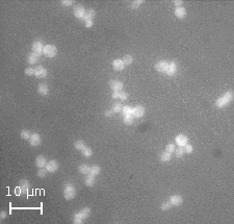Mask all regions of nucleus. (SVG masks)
I'll return each mask as SVG.
<instances>
[{
    "instance_id": "nucleus-9",
    "label": "nucleus",
    "mask_w": 234,
    "mask_h": 224,
    "mask_svg": "<svg viewBox=\"0 0 234 224\" xmlns=\"http://www.w3.org/2000/svg\"><path fill=\"white\" fill-rule=\"evenodd\" d=\"M32 51L34 53H37L38 55H41L44 51V46H43V43L41 41H36L33 42L32 44Z\"/></svg>"
},
{
    "instance_id": "nucleus-13",
    "label": "nucleus",
    "mask_w": 234,
    "mask_h": 224,
    "mask_svg": "<svg viewBox=\"0 0 234 224\" xmlns=\"http://www.w3.org/2000/svg\"><path fill=\"white\" fill-rule=\"evenodd\" d=\"M175 141H176V144H177L179 147H184L185 145L187 144L188 139L184 134H178L177 137H176V139H175Z\"/></svg>"
},
{
    "instance_id": "nucleus-44",
    "label": "nucleus",
    "mask_w": 234,
    "mask_h": 224,
    "mask_svg": "<svg viewBox=\"0 0 234 224\" xmlns=\"http://www.w3.org/2000/svg\"><path fill=\"white\" fill-rule=\"evenodd\" d=\"M174 4L177 6V7H180V5H181V4H183V1H181V0H175Z\"/></svg>"
},
{
    "instance_id": "nucleus-5",
    "label": "nucleus",
    "mask_w": 234,
    "mask_h": 224,
    "mask_svg": "<svg viewBox=\"0 0 234 224\" xmlns=\"http://www.w3.org/2000/svg\"><path fill=\"white\" fill-rule=\"evenodd\" d=\"M85 7L82 5H76V7L74 8V15H75V17H76L77 19H80V20H83V18H85Z\"/></svg>"
},
{
    "instance_id": "nucleus-12",
    "label": "nucleus",
    "mask_w": 234,
    "mask_h": 224,
    "mask_svg": "<svg viewBox=\"0 0 234 224\" xmlns=\"http://www.w3.org/2000/svg\"><path fill=\"white\" fill-rule=\"evenodd\" d=\"M41 142H42V139L39 134H32L31 136H30L29 144L31 145V146H34V147H36V146H39V145L41 144Z\"/></svg>"
},
{
    "instance_id": "nucleus-34",
    "label": "nucleus",
    "mask_w": 234,
    "mask_h": 224,
    "mask_svg": "<svg viewBox=\"0 0 234 224\" xmlns=\"http://www.w3.org/2000/svg\"><path fill=\"white\" fill-rule=\"evenodd\" d=\"M81 152H82V154L85 156V157H90V156L93 154V151H92V149H91L90 147H85V149L81 151Z\"/></svg>"
},
{
    "instance_id": "nucleus-43",
    "label": "nucleus",
    "mask_w": 234,
    "mask_h": 224,
    "mask_svg": "<svg viewBox=\"0 0 234 224\" xmlns=\"http://www.w3.org/2000/svg\"><path fill=\"white\" fill-rule=\"evenodd\" d=\"M85 26H87V28L92 27L93 25H94V21H93V20H87V21H85Z\"/></svg>"
},
{
    "instance_id": "nucleus-21",
    "label": "nucleus",
    "mask_w": 234,
    "mask_h": 224,
    "mask_svg": "<svg viewBox=\"0 0 234 224\" xmlns=\"http://www.w3.org/2000/svg\"><path fill=\"white\" fill-rule=\"evenodd\" d=\"M85 186L87 187L94 186V183H95V175L89 173V174L87 175V178L85 179Z\"/></svg>"
},
{
    "instance_id": "nucleus-14",
    "label": "nucleus",
    "mask_w": 234,
    "mask_h": 224,
    "mask_svg": "<svg viewBox=\"0 0 234 224\" xmlns=\"http://www.w3.org/2000/svg\"><path fill=\"white\" fill-rule=\"evenodd\" d=\"M182 202H183V199L180 195H173V196H171V198H170V203H171L172 205H174V206H179V205L182 204Z\"/></svg>"
},
{
    "instance_id": "nucleus-36",
    "label": "nucleus",
    "mask_w": 234,
    "mask_h": 224,
    "mask_svg": "<svg viewBox=\"0 0 234 224\" xmlns=\"http://www.w3.org/2000/svg\"><path fill=\"white\" fill-rule=\"evenodd\" d=\"M143 0H136V1H133V2L131 3V8H133V10H136V8H139V6H141V4H143Z\"/></svg>"
},
{
    "instance_id": "nucleus-3",
    "label": "nucleus",
    "mask_w": 234,
    "mask_h": 224,
    "mask_svg": "<svg viewBox=\"0 0 234 224\" xmlns=\"http://www.w3.org/2000/svg\"><path fill=\"white\" fill-rule=\"evenodd\" d=\"M76 196V189L71 183H66L64 187V197L66 200H72Z\"/></svg>"
},
{
    "instance_id": "nucleus-33",
    "label": "nucleus",
    "mask_w": 234,
    "mask_h": 224,
    "mask_svg": "<svg viewBox=\"0 0 234 224\" xmlns=\"http://www.w3.org/2000/svg\"><path fill=\"white\" fill-rule=\"evenodd\" d=\"M20 136H21V138L22 139H24V140H29V138H30V132L28 130H26V129H23V130L21 131V134H20Z\"/></svg>"
},
{
    "instance_id": "nucleus-4",
    "label": "nucleus",
    "mask_w": 234,
    "mask_h": 224,
    "mask_svg": "<svg viewBox=\"0 0 234 224\" xmlns=\"http://www.w3.org/2000/svg\"><path fill=\"white\" fill-rule=\"evenodd\" d=\"M44 55L45 56H47V58H54L55 55H56L57 53V49L56 47L54 46V45H46V46H44V51H43Z\"/></svg>"
},
{
    "instance_id": "nucleus-25",
    "label": "nucleus",
    "mask_w": 234,
    "mask_h": 224,
    "mask_svg": "<svg viewBox=\"0 0 234 224\" xmlns=\"http://www.w3.org/2000/svg\"><path fill=\"white\" fill-rule=\"evenodd\" d=\"M96 13L94 10H89V11L85 12V18H83V21H87V20H93L94 19V17H95Z\"/></svg>"
},
{
    "instance_id": "nucleus-1",
    "label": "nucleus",
    "mask_w": 234,
    "mask_h": 224,
    "mask_svg": "<svg viewBox=\"0 0 234 224\" xmlns=\"http://www.w3.org/2000/svg\"><path fill=\"white\" fill-rule=\"evenodd\" d=\"M233 100V93L231 91H228L226 93L224 94L220 98H218L216 101H215V107H218V109H223L226 105H228L230 102Z\"/></svg>"
},
{
    "instance_id": "nucleus-26",
    "label": "nucleus",
    "mask_w": 234,
    "mask_h": 224,
    "mask_svg": "<svg viewBox=\"0 0 234 224\" xmlns=\"http://www.w3.org/2000/svg\"><path fill=\"white\" fill-rule=\"evenodd\" d=\"M74 147L76 148L77 150L82 151L85 147H87V146H85V143L83 142V141H81V140H79V141H76V142L74 143Z\"/></svg>"
},
{
    "instance_id": "nucleus-42",
    "label": "nucleus",
    "mask_w": 234,
    "mask_h": 224,
    "mask_svg": "<svg viewBox=\"0 0 234 224\" xmlns=\"http://www.w3.org/2000/svg\"><path fill=\"white\" fill-rule=\"evenodd\" d=\"M119 98H120L121 100H126V99L128 98V94L126 93V92H120V96H119Z\"/></svg>"
},
{
    "instance_id": "nucleus-16",
    "label": "nucleus",
    "mask_w": 234,
    "mask_h": 224,
    "mask_svg": "<svg viewBox=\"0 0 234 224\" xmlns=\"http://www.w3.org/2000/svg\"><path fill=\"white\" fill-rule=\"evenodd\" d=\"M29 187H30L29 181H26V179H22V181H20L19 189H20V192H21V193H23V194H26V193H27Z\"/></svg>"
},
{
    "instance_id": "nucleus-41",
    "label": "nucleus",
    "mask_w": 234,
    "mask_h": 224,
    "mask_svg": "<svg viewBox=\"0 0 234 224\" xmlns=\"http://www.w3.org/2000/svg\"><path fill=\"white\" fill-rule=\"evenodd\" d=\"M62 4H63L64 6H71L72 4H73V1H71V0H63V1H62Z\"/></svg>"
},
{
    "instance_id": "nucleus-23",
    "label": "nucleus",
    "mask_w": 234,
    "mask_h": 224,
    "mask_svg": "<svg viewBox=\"0 0 234 224\" xmlns=\"http://www.w3.org/2000/svg\"><path fill=\"white\" fill-rule=\"evenodd\" d=\"M39 58H40V55H38L37 53H34V52H31L27 56V62L29 64H34L39 60Z\"/></svg>"
},
{
    "instance_id": "nucleus-19",
    "label": "nucleus",
    "mask_w": 234,
    "mask_h": 224,
    "mask_svg": "<svg viewBox=\"0 0 234 224\" xmlns=\"http://www.w3.org/2000/svg\"><path fill=\"white\" fill-rule=\"evenodd\" d=\"M36 165L39 167V168H45L47 165V160L45 156L43 155H39L37 156L36 159Z\"/></svg>"
},
{
    "instance_id": "nucleus-10",
    "label": "nucleus",
    "mask_w": 234,
    "mask_h": 224,
    "mask_svg": "<svg viewBox=\"0 0 234 224\" xmlns=\"http://www.w3.org/2000/svg\"><path fill=\"white\" fill-rule=\"evenodd\" d=\"M145 115V107L142 105H136L132 109V116L134 118H141Z\"/></svg>"
},
{
    "instance_id": "nucleus-40",
    "label": "nucleus",
    "mask_w": 234,
    "mask_h": 224,
    "mask_svg": "<svg viewBox=\"0 0 234 224\" xmlns=\"http://www.w3.org/2000/svg\"><path fill=\"white\" fill-rule=\"evenodd\" d=\"M25 74L28 75V76H31V75H34V69L33 68H26L25 69Z\"/></svg>"
},
{
    "instance_id": "nucleus-20",
    "label": "nucleus",
    "mask_w": 234,
    "mask_h": 224,
    "mask_svg": "<svg viewBox=\"0 0 234 224\" xmlns=\"http://www.w3.org/2000/svg\"><path fill=\"white\" fill-rule=\"evenodd\" d=\"M175 16L179 18V19H183L186 16V10L184 7H182V6L176 7V10H175Z\"/></svg>"
},
{
    "instance_id": "nucleus-15",
    "label": "nucleus",
    "mask_w": 234,
    "mask_h": 224,
    "mask_svg": "<svg viewBox=\"0 0 234 224\" xmlns=\"http://www.w3.org/2000/svg\"><path fill=\"white\" fill-rule=\"evenodd\" d=\"M109 87L114 92H120L123 89V82L118 81V80H112L109 82Z\"/></svg>"
},
{
    "instance_id": "nucleus-29",
    "label": "nucleus",
    "mask_w": 234,
    "mask_h": 224,
    "mask_svg": "<svg viewBox=\"0 0 234 224\" xmlns=\"http://www.w3.org/2000/svg\"><path fill=\"white\" fill-rule=\"evenodd\" d=\"M101 172V168L98 166V165H94L93 167H91V171H90V173L91 174H93V175H98L99 173Z\"/></svg>"
},
{
    "instance_id": "nucleus-39",
    "label": "nucleus",
    "mask_w": 234,
    "mask_h": 224,
    "mask_svg": "<svg viewBox=\"0 0 234 224\" xmlns=\"http://www.w3.org/2000/svg\"><path fill=\"white\" fill-rule=\"evenodd\" d=\"M175 149H176V146H175L174 144H169L168 146H166V151H168V152H170V153H173L175 151Z\"/></svg>"
},
{
    "instance_id": "nucleus-11",
    "label": "nucleus",
    "mask_w": 234,
    "mask_h": 224,
    "mask_svg": "<svg viewBox=\"0 0 234 224\" xmlns=\"http://www.w3.org/2000/svg\"><path fill=\"white\" fill-rule=\"evenodd\" d=\"M58 163H57L56 161H54V160H52V161L48 162L46 165V169L48 172L50 173H54L57 171V169H58Z\"/></svg>"
},
{
    "instance_id": "nucleus-32",
    "label": "nucleus",
    "mask_w": 234,
    "mask_h": 224,
    "mask_svg": "<svg viewBox=\"0 0 234 224\" xmlns=\"http://www.w3.org/2000/svg\"><path fill=\"white\" fill-rule=\"evenodd\" d=\"M133 122H134V117L132 115L124 117V123L127 124V125H131V124H133Z\"/></svg>"
},
{
    "instance_id": "nucleus-7",
    "label": "nucleus",
    "mask_w": 234,
    "mask_h": 224,
    "mask_svg": "<svg viewBox=\"0 0 234 224\" xmlns=\"http://www.w3.org/2000/svg\"><path fill=\"white\" fill-rule=\"evenodd\" d=\"M176 73H177V64H176V62H171V63H169L166 74L168 76H174Z\"/></svg>"
},
{
    "instance_id": "nucleus-18",
    "label": "nucleus",
    "mask_w": 234,
    "mask_h": 224,
    "mask_svg": "<svg viewBox=\"0 0 234 224\" xmlns=\"http://www.w3.org/2000/svg\"><path fill=\"white\" fill-rule=\"evenodd\" d=\"M38 92H39V94H41V95L46 96V95H48V93H49V88H48V86H47L46 83L42 82V83H40L38 87Z\"/></svg>"
},
{
    "instance_id": "nucleus-35",
    "label": "nucleus",
    "mask_w": 234,
    "mask_h": 224,
    "mask_svg": "<svg viewBox=\"0 0 234 224\" xmlns=\"http://www.w3.org/2000/svg\"><path fill=\"white\" fill-rule=\"evenodd\" d=\"M47 169L46 168H40L39 169V171H38V176L39 177H41V178H43V177H45L46 176V174H47Z\"/></svg>"
},
{
    "instance_id": "nucleus-6",
    "label": "nucleus",
    "mask_w": 234,
    "mask_h": 224,
    "mask_svg": "<svg viewBox=\"0 0 234 224\" xmlns=\"http://www.w3.org/2000/svg\"><path fill=\"white\" fill-rule=\"evenodd\" d=\"M47 69L44 68L43 66H38L36 69H34V75H36L38 78H45L47 76Z\"/></svg>"
},
{
    "instance_id": "nucleus-47",
    "label": "nucleus",
    "mask_w": 234,
    "mask_h": 224,
    "mask_svg": "<svg viewBox=\"0 0 234 224\" xmlns=\"http://www.w3.org/2000/svg\"><path fill=\"white\" fill-rule=\"evenodd\" d=\"M119 96H120V92H114V93H112V98L114 99H118Z\"/></svg>"
},
{
    "instance_id": "nucleus-17",
    "label": "nucleus",
    "mask_w": 234,
    "mask_h": 224,
    "mask_svg": "<svg viewBox=\"0 0 234 224\" xmlns=\"http://www.w3.org/2000/svg\"><path fill=\"white\" fill-rule=\"evenodd\" d=\"M112 67L117 71H122L125 68V64H124V62L122 60H114L112 62Z\"/></svg>"
},
{
    "instance_id": "nucleus-2",
    "label": "nucleus",
    "mask_w": 234,
    "mask_h": 224,
    "mask_svg": "<svg viewBox=\"0 0 234 224\" xmlns=\"http://www.w3.org/2000/svg\"><path fill=\"white\" fill-rule=\"evenodd\" d=\"M90 213H91V210L90 208H82L81 210H79L78 213H76L74 215V219H73V222L75 224H81L82 222L85 221V219L87 217L90 216Z\"/></svg>"
},
{
    "instance_id": "nucleus-24",
    "label": "nucleus",
    "mask_w": 234,
    "mask_h": 224,
    "mask_svg": "<svg viewBox=\"0 0 234 224\" xmlns=\"http://www.w3.org/2000/svg\"><path fill=\"white\" fill-rule=\"evenodd\" d=\"M171 153L168 152V151H163V152L160 153V156H159V159H160L161 162H163V163H166V162H169L171 161Z\"/></svg>"
},
{
    "instance_id": "nucleus-31",
    "label": "nucleus",
    "mask_w": 234,
    "mask_h": 224,
    "mask_svg": "<svg viewBox=\"0 0 234 224\" xmlns=\"http://www.w3.org/2000/svg\"><path fill=\"white\" fill-rule=\"evenodd\" d=\"M174 152H175V155L177 156V157H182V156L184 155L185 151L183 147H178L177 149H175Z\"/></svg>"
},
{
    "instance_id": "nucleus-37",
    "label": "nucleus",
    "mask_w": 234,
    "mask_h": 224,
    "mask_svg": "<svg viewBox=\"0 0 234 224\" xmlns=\"http://www.w3.org/2000/svg\"><path fill=\"white\" fill-rule=\"evenodd\" d=\"M172 204L170 203V201H166V202H163L162 204H161V210H169L170 208H171Z\"/></svg>"
},
{
    "instance_id": "nucleus-38",
    "label": "nucleus",
    "mask_w": 234,
    "mask_h": 224,
    "mask_svg": "<svg viewBox=\"0 0 234 224\" xmlns=\"http://www.w3.org/2000/svg\"><path fill=\"white\" fill-rule=\"evenodd\" d=\"M183 148H184L185 153H191V152H193V145H189V144H186Z\"/></svg>"
},
{
    "instance_id": "nucleus-28",
    "label": "nucleus",
    "mask_w": 234,
    "mask_h": 224,
    "mask_svg": "<svg viewBox=\"0 0 234 224\" xmlns=\"http://www.w3.org/2000/svg\"><path fill=\"white\" fill-rule=\"evenodd\" d=\"M123 62H124V64L126 65H131V64L133 63V56L132 55H129V54H126L124 58H123Z\"/></svg>"
},
{
    "instance_id": "nucleus-45",
    "label": "nucleus",
    "mask_w": 234,
    "mask_h": 224,
    "mask_svg": "<svg viewBox=\"0 0 234 224\" xmlns=\"http://www.w3.org/2000/svg\"><path fill=\"white\" fill-rule=\"evenodd\" d=\"M6 216H7V214H6L5 210H2L1 212V214H0V218H1V220H3V219H5Z\"/></svg>"
},
{
    "instance_id": "nucleus-22",
    "label": "nucleus",
    "mask_w": 234,
    "mask_h": 224,
    "mask_svg": "<svg viewBox=\"0 0 234 224\" xmlns=\"http://www.w3.org/2000/svg\"><path fill=\"white\" fill-rule=\"evenodd\" d=\"M78 171H79V173H81V174H89L91 171V167L87 164H82L79 166Z\"/></svg>"
},
{
    "instance_id": "nucleus-46",
    "label": "nucleus",
    "mask_w": 234,
    "mask_h": 224,
    "mask_svg": "<svg viewBox=\"0 0 234 224\" xmlns=\"http://www.w3.org/2000/svg\"><path fill=\"white\" fill-rule=\"evenodd\" d=\"M112 114H114V112H112V109H109V111H106V112L104 113V115H105V117H110V116H112Z\"/></svg>"
},
{
    "instance_id": "nucleus-8",
    "label": "nucleus",
    "mask_w": 234,
    "mask_h": 224,
    "mask_svg": "<svg viewBox=\"0 0 234 224\" xmlns=\"http://www.w3.org/2000/svg\"><path fill=\"white\" fill-rule=\"evenodd\" d=\"M168 66H169V63L166 60H160L156 63L155 65V69L156 71H158L159 73H166V69H168Z\"/></svg>"
},
{
    "instance_id": "nucleus-30",
    "label": "nucleus",
    "mask_w": 234,
    "mask_h": 224,
    "mask_svg": "<svg viewBox=\"0 0 234 224\" xmlns=\"http://www.w3.org/2000/svg\"><path fill=\"white\" fill-rule=\"evenodd\" d=\"M122 104L119 103V102H116V103L112 104V111L114 113H120L122 111Z\"/></svg>"
},
{
    "instance_id": "nucleus-27",
    "label": "nucleus",
    "mask_w": 234,
    "mask_h": 224,
    "mask_svg": "<svg viewBox=\"0 0 234 224\" xmlns=\"http://www.w3.org/2000/svg\"><path fill=\"white\" fill-rule=\"evenodd\" d=\"M121 113H122V115L124 116V117H126V116H130V115H132V109H131L130 107L126 105V107H122Z\"/></svg>"
}]
</instances>
